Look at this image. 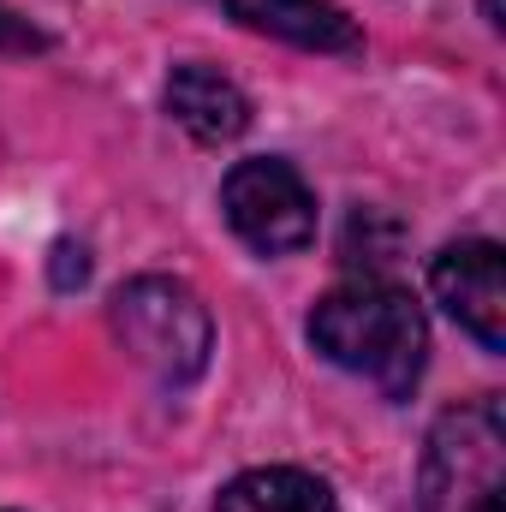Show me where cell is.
<instances>
[{
    "instance_id": "cell-1",
    "label": "cell",
    "mask_w": 506,
    "mask_h": 512,
    "mask_svg": "<svg viewBox=\"0 0 506 512\" xmlns=\"http://www.w3.org/2000/svg\"><path fill=\"white\" fill-rule=\"evenodd\" d=\"M310 340L328 364L364 376L381 399H405L423 376L429 328L411 292L387 280H352L310 310Z\"/></svg>"
},
{
    "instance_id": "cell-2",
    "label": "cell",
    "mask_w": 506,
    "mask_h": 512,
    "mask_svg": "<svg viewBox=\"0 0 506 512\" xmlns=\"http://www.w3.org/2000/svg\"><path fill=\"white\" fill-rule=\"evenodd\" d=\"M417 512H506L501 399H465L435 417L417 471Z\"/></svg>"
},
{
    "instance_id": "cell-6",
    "label": "cell",
    "mask_w": 506,
    "mask_h": 512,
    "mask_svg": "<svg viewBox=\"0 0 506 512\" xmlns=\"http://www.w3.org/2000/svg\"><path fill=\"white\" fill-rule=\"evenodd\" d=\"M167 114L191 131L197 143H233L251 126V102L233 78L209 72V66H179L167 78Z\"/></svg>"
},
{
    "instance_id": "cell-8",
    "label": "cell",
    "mask_w": 506,
    "mask_h": 512,
    "mask_svg": "<svg viewBox=\"0 0 506 512\" xmlns=\"http://www.w3.org/2000/svg\"><path fill=\"white\" fill-rule=\"evenodd\" d=\"M215 512H334V495L322 477L292 471V465H268V471H245L221 489Z\"/></svg>"
},
{
    "instance_id": "cell-9",
    "label": "cell",
    "mask_w": 506,
    "mask_h": 512,
    "mask_svg": "<svg viewBox=\"0 0 506 512\" xmlns=\"http://www.w3.org/2000/svg\"><path fill=\"white\" fill-rule=\"evenodd\" d=\"M483 12H489V24L501 30V0H483Z\"/></svg>"
},
{
    "instance_id": "cell-5",
    "label": "cell",
    "mask_w": 506,
    "mask_h": 512,
    "mask_svg": "<svg viewBox=\"0 0 506 512\" xmlns=\"http://www.w3.org/2000/svg\"><path fill=\"white\" fill-rule=\"evenodd\" d=\"M429 292L441 298V310L483 346L506 352V280H501V245L489 239H465L429 262Z\"/></svg>"
},
{
    "instance_id": "cell-7",
    "label": "cell",
    "mask_w": 506,
    "mask_h": 512,
    "mask_svg": "<svg viewBox=\"0 0 506 512\" xmlns=\"http://www.w3.org/2000/svg\"><path fill=\"white\" fill-rule=\"evenodd\" d=\"M227 6L256 30L298 42V48H316V54H358L364 48L358 24L334 0H227Z\"/></svg>"
},
{
    "instance_id": "cell-4",
    "label": "cell",
    "mask_w": 506,
    "mask_h": 512,
    "mask_svg": "<svg viewBox=\"0 0 506 512\" xmlns=\"http://www.w3.org/2000/svg\"><path fill=\"white\" fill-rule=\"evenodd\" d=\"M221 209H227V227L262 256H292L316 239V197L298 179V167H286L274 155L239 161L227 173Z\"/></svg>"
},
{
    "instance_id": "cell-3",
    "label": "cell",
    "mask_w": 506,
    "mask_h": 512,
    "mask_svg": "<svg viewBox=\"0 0 506 512\" xmlns=\"http://www.w3.org/2000/svg\"><path fill=\"white\" fill-rule=\"evenodd\" d=\"M114 334L167 387L197 382L209 370V352H215V322H209L203 298L167 274H137L114 292Z\"/></svg>"
}]
</instances>
